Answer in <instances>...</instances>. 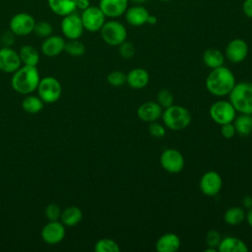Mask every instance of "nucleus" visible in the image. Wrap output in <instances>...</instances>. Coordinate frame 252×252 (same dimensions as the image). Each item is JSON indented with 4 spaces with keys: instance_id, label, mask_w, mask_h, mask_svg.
<instances>
[{
    "instance_id": "49",
    "label": "nucleus",
    "mask_w": 252,
    "mask_h": 252,
    "mask_svg": "<svg viewBox=\"0 0 252 252\" xmlns=\"http://www.w3.org/2000/svg\"><path fill=\"white\" fill-rule=\"evenodd\" d=\"M0 45H1V41H0Z\"/></svg>"
},
{
    "instance_id": "13",
    "label": "nucleus",
    "mask_w": 252,
    "mask_h": 252,
    "mask_svg": "<svg viewBox=\"0 0 252 252\" xmlns=\"http://www.w3.org/2000/svg\"><path fill=\"white\" fill-rule=\"evenodd\" d=\"M41 238L47 244H57L65 236V226L61 221L49 220L41 229Z\"/></svg>"
},
{
    "instance_id": "35",
    "label": "nucleus",
    "mask_w": 252,
    "mask_h": 252,
    "mask_svg": "<svg viewBox=\"0 0 252 252\" xmlns=\"http://www.w3.org/2000/svg\"><path fill=\"white\" fill-rule=\"evenodd\" d=\"M220 240H221V237H220V234L219 231H217L215 229H211L210 231H208V233L206 235V244L208 247L215 248L218 250Z\"/></svg>"
},
{
    "instance_id": "20",
    "label": "nucleus",
    "mask_w": 252,
    "mask_h": 252,
    "mask_svg": "<svg viewBox=\"0 0 252 252\" xmlns=\"http://www.w3.org/2000/svg\"><path fill=\"white\" fill-rule=\"evenodd\" d=\"M150 81V75L144 68H134L126 75V83L134 90L144 89Z\"/></svg>"
},
{
    "instance_id": "11",
    "label": "nucleus",
    "mask_w": 252,
    "mask_h": 252,
    "mask_svg": "<svg viewBox=\"0 0 252 252\" xmlns=\"http://www.w3.org/2000/svg\"><path fill=\"white\" fill-rule=\"evenodd\" d=\"M84 30L81 16L77 15L75 12L63 17L61 21V31L68 39H79Z\"/></svg>"
},
{
    "instance_id": "30",
    "label": "nucleus",
    "mask_w": 252,
    "mask_h": 252,
    "mask_svg": "<svg viewBox=\"0 0 252 252\" xmlns=\"http://www.w3.org/2000/svg\"><path fill=\"white\" fill-rule=\"evenodd\" d=\"M64 51L73 57H80L85 54L86 46L79 39H69V41L65 43Z\"/></svg>"
},
{
    "instance_id": "4",
    "label": "nucleus",
    "mask_w": 252,
    "mask_h": 252,
    "mask_svg": "<svg viewBox=\"0 0 252 252\" xmlns=\"http://www.w3.org/2000/svg\"><path fill=\"white\" fill-rule=\"evenodd\" d=\"M161 118L164 126L173 131L183 130L189 126L192 120L190 111L181 105H170L162 111Z\"/></svg>"
},
{
    "instance_id": "42",
    "label": "nucleus",
    "mask_w": 252,
    "mask_h": 252,
    "mask_svg": "<svg viewBox=\"0 0 252 252\" xmlns=\"http://www.w3.org/2000/svg\"><path fill=\"white\" fill-rule=\"evenodd\" d=\"M76 6H77V9L84 11L85 9H87L88 7L91 6V3H90V0H77Z\"/></svg>"
},
{
    "instance_id": "33",
    "label": "nucleus",
    "mask_w": 252,
    "mask_h": 252,
    "mask_svg": "<svg viewBox=\"0 0 252 252\" xmlns=\"http://www.w3.org/2000/svg\"><path fill=\"white\" fill-rule=\"evenodd\" d=\"M174 98L172 94L168 91V90H160L158 91V94H157V102L162 107V108H166L170 105L173 104Z\"/></svg>"
},
{
    "instance_id": "27",
    "label": "nucleus",
    "mask_w": 252,
    "mask_h": 252,
    "mask_svg": "<svg viewBox=\"0 0 252 252\" xmlns=\"http://www.w3.org/2000/svg\"><path fill=\"white\" fill-rule=\"evenodd\" d=\"M232 123L235 128V132L242 137H246L252 132V124H251V115L250 114L240 113V115H238L237 117L235 116Z\"/></svg>"
},
{
    "instance_id": "26",
    "label": "nucleus",
    "mask_w": 252,
    "mask_h": 252,
    "mask_svg": "<svg viewBox=\"0 0 252 252\" xmlns=\"http://www.w3.org/2000/svg\"><path fill=\"white\" fill-rule=\"evenodd\" d=\"M19 56L21 62L24 65L36 66L39 62V53L32 45H23L19 50Z\"/></svg>"
},
{
    "instance_id": "12",
    "label": "nucleus",
    "mask_w": 252,
    "mask_h": 252,
    "mask_svg": "<svg viewBox=\"0 0 252 252\" xmlns=\"http://www.w3.org/2000/svg\"><path fill=\"white\" fill-rule=\"evenodd\" d=\"M199 187L204 195L209 197L216 196L222 187V179L217 171L209 170L202 175Z\"/></svg>"
},
{
    "instance_id": "36",
    "label": "nucleus",
    "mask_w": 252,
    "mask_h": 252,
    "mask_svg": "<svg viewBox=\"0 0 252 252\" xmlns=\"http://www.w3.org/2000/svg\"><path fill=\"white\" fill-rule=\"evenodd\" d=\"M61 213L62 212L60 207L55 203H51L47 205L45 208V217L49 220H59L61 217Z\"/></svg>"
},
{
    "instance_id": "22",
    "label": "nucleus",
    "mask_w": 252,
    "mask_h": 252,
    "mask_svg": "<svg viewBox=\"0 0 252 252\" xmlns=\"http://www.w3.org/2000/svg\"><path fill=\"white\" fill-rule=\"evenodd\" d=\"M77 0H47L49 9L57 16L64 17L77 10Z\"/></svg>"
},
{
    "instance_id": "18",
    "label": "nucleus",
    "mask_w": 252,
    "mask_h": 252,
    "mask_svg": "<svg viewBox=\"0 0 252 252\" xmlns=\"http://www.w3.org/2000/svg\"><path fill=\"white\" fill-rule=\"evenodd\" d=\"M124 15L129 25L133 27H141L147 24L150 13L146 7L139 4H135L131 7H128Z\"/></svg>"
},
{
    "instance_id": "48",
    "label": "nucleus",
    "mask_w": 252,
    "mask_h": 252,
    "mask_svg": "<svg viewBox=\"0 0 252 252\" xmlns=\"http://www.w3.org/2000/svg\"><path fill=\"white\" fill-rule=\"evenodd\" d=\"M251 115V124H252V114H250Z\"/></svg>"
},
{
    "instance_id": "24",
    "label": "nucleus",
    "mask_w": 252,
    "mask_h": 252,
    "mask_svg": "<svg viewBox=\"0 0 252 252\" xmlns=\"http://www.w3.org/2000/svg\"><path fill=\"white\" fill-rule=\"evenodd\" d=\"M83 219L82 210L77 206L67 207L62 213L60 217V220L64 225L74 226L78 224Z\"/></svg>"
},
{
    "instance_id": "6",
    "label": "nucleus",
    "mask_w": 252,
    "mask_h": 252,
    "mask_svg": "<svg viewBox=\"0 0 252 252\" xmlns=\"http://www.w3.org/2000/svg\"><path fill=\"white\" fill-rule=\"evenodd\" d=\"M36 90L38 96L44 103L56 102L62 94V87L60 82L52 76H47L40 79Z\"/></svg>"
},
{
    "instance_id": "9",
    "label": "nucleus",
    "mask_w": 252,
    "mask_h": 252,
    "mask_svg": "<svg viewBox=\"0 0 252 252\" xmlns=\"http://www.w3.org/2000/svg\"><path fill=\"white\" fill-rule=\"evenodd\" d=\"M34 25L35 20L32 15L21 12L11 18L9 28L17 36H26L33 32Z\"/></svg>"
},
{
    "instance_id": "44",
    "label": "nucleus",
    "mask_w": 252,
    "mask_h": 252,
    "mask_svg": "<svg viewBox=\"0 0 252 252\" xmlns=\"http://www.w3.org/2000/svg\"><path fill=\"white\" fill-rule=\"evenodd\" d=\"M247 223L252 227V208L248 209V212L246 213V217H245Z\"/></svg>"
},
{
    "instance_id": "32",
    "label": "nucleus",
    "mask_w": 252,
    "mask_h": 252,
    "mask_svg": "<svg viewBox=\"0 0 252 252\" xmlns=\"http://www.w3.org/2000/svg\"><path fill=\"white\" fill-rule=\"evenodd\" d=\"M53 28L52 25L46 21H39L35 22L33 32L36 34V36L41 37V38H46L49 35L52 34Z\"/></svg>"
},
{
    "instance_id": "16",
    "label": "nucleus",
    "mask_w": 252,
    "mask_h": 252,
    "mask_svg": "<svg viewBox=\"0 0 252 252\" xmlns=\"http://www.w3.org/2000/svg\"><path fill=\"white\" fill-rule=\"evenodd\" d=\"M129 0H99L98 7L107 18L115 19L125 14Z\"/></svg>"
},
{
    "instance_id": "17",
    "label": "nucleus",
    "mask_w": 252,
    "mask_h": 252,
    "mask_svg": "<svg viewBox=\"0 0 252 252\" xmlns=\"http://www.w3.org/2000/svg\"><path fill=\"white\" fill-rule=\"evenodd\" d=\"M162 107L155 101H147L142 103L137 110L138 117L144 122H154L158 120L162 114Z\"/></svg>"
},
{
    "instance_id": "46",
    "label": "nucleus",
    "mask_w": 252,
    "mask_h": 252,
    "mask_svg": "<svg viewBox=\"0 0 252 252\" xmlns=\"http://www.w3.org/2000/svg\"><path fill=\"white\" fill-rule=\"evenodd\" d=\"M134 4H139V5H141V4H143V3H145V2H147V1H149V0H131Z\"/></svg>"
},
{
    "instance_id": "28",
    "label": "nucleus",
    "mask_w": 252,
    "mask_h": 252,
    "mask_svg": "<svg viewBox=\"0 0 252 252\" xmlns=\"http://www.w3.org/2000/svg\"><path fill=\"white\" fill-rule=\"evenodd\" d=\"M246 217L245 211L240 207H231L227 209L223 215V220L229 225H237L241 223Z\"/></svg>"
},
{
    "instance_id": "14",
    "label": "nucleus",
    "mask_w": 252,
    "mask_h": 252,
    "mask_svg": "<svg viewBox=\"0 0 252 252\" xmlns=\"http://www.w3.org/2000/svg\"><path fill=\"white\" fill-rule=\"evenodd\" d=\"M19 53L12 47L0 48V71L3 73H14L21 67Z\"/></svg>"
},
{
    "instance_id": "47",
    "label": "nucleus",
    "mask_w": 252,
    "mask_h": 252,
    "mask_svg": "<svg viewBox=\"0 0 252 252\" xmlns=\"http://www.w3.org/2000/svg\"><path fill=\"white\" fill-rule=\"evenodd\" d=\"M159 1H161V2H169L171 0H159Z\"/></svg>"
},
{
    "instance_id": "39",
    "label": "nucleus",
    "mask_w": 252,
    "mask_h": 252,
    "mask_svg": "<svg viewBox=\"0 0 252 252\" xmlns=\"http://www.w3.org/2000/svg\"><path fill=\"white\" fill-rule=\"evenodd\" d=\"M16 36L17 35L11 30L5 31L0 37L1 44H3V46H5V47H12L15 43Z\"/></svg>"
},
{
    "instance_id": "2",
    "label": "nucleus",
    "mask_w": 252,
    "mask_h": 252,
    "mask_svg": "<svg viewBox=\"0 0 252 252\" xmlns=\"http://www.w3.org/2000/svg\"><path fill=\"white\" fill-rule=\"evenodd\" d=\"M40 81L36 66L24 65L13 73L11 86L14 91L22 94H30L37 89Z\"/></svg>"
},
{
    "instance_id": "1",
    "label": "nucleus",
    "mask_w": 252,
    "mask_h": 252,
    "mask_svg": "<svg viewBox=\"0 0 252 252\" xmlns=\"http://www.w3.org/2000/svg\"><path fill=\"white\" fill-rule=\"evenodd\" d=\"M234 85L235 77L233 73L223 65L212 69L205 82L206 89L215 96L228 95Z\"/></svg>"
},
{
    "instance_id": "23",
    "label": "nucleus",
    "mask_w": 252,
    "mask_h": 252,
    "mask_svg": "<svg viewBox=\"0 0 252 252\" xmlns=\"http://www.w3.org/2000/svg\"><path fill=\"white\" fill-rule=\"evenodd\" d=\"M220 252H246L248 247L246 243L240 238L234 236H227L220 240V243L218 247Z\"/></svg>"
},
{
    "instance_id": "15",
    "label": "nucleus",
    "mask_w": 252,
    "mask_h": 252,
    "mask_svg": "<svg viewBox=\"0 0 252 252\" xmlns=\"http://www.w3.org/2000/svg\"><path fill=\"white\" fill-rule=\"evenodd\" d=\"M248 55V44L241 38L230 40L225 47V57L232 63L242 62Z\"/></svg>"
},
{
    "instance_id": "8",
    "label": "nucleus",
    "mask_w": 252,
    "mask_h": 252,
    "mask_svg": "<svg viewBox=\"0 0 252 252\" xmlns=\"http://www.w3.org/2000/svg\"><path fill=\"white\" fill-rule=\"evenodd\" d=\"M105 15L102 13L98 6H90L82 12L81 20L84 29L91 32L100 31L105 23Z\"/></svg>"
},
{
    "instance_id": "21",
    "label": "nucleus",
    "mask_w": 252,
    "mask_h": 252,
    "mask_svg": "<svg viewBox=\"0 0 252 252\" xmlns=\"http://www.w3.org/2000/svg\"><path fill=\"white\" fill-rule=\"evenodd\" d=\"M181 241L177 234L167 232L158 237L156 242V249L158 252H175L180 248Z\"/></svg>"
},
{
    "instance_id": "43",
    "label": "nucleus",
    "mask_w": 252,
    "mask_h": 252,
    "mask_svg": "<svg viewBox=\"0 0 252 252\" xmlns=\"http://www.w3.org/2000/svg\"><path fill=\"white\" fill-rule=\"evenodd\" d=\"M242 205L246 209L252 208V197L251 196H245L242 200Z\"/></svg>"
},
{
    "instance_id": "19",
    "label": "nucleus",
    "mask_w": 252,
    "mask_h": 252,
    "mask_svg": "<svg viewBox=\"0 0 252 252\" xmlns=\"http://www.w3.org/2000/svg\"><path fill=\"white\" fill-rule=\"evenodd\" d=\"M65 39L60 35H49L41 43V52L47 57H55L65 49Z\"/></svg>"
},
{
    "instance_id": "38",
    "label": "nucleus",
    "mask_w": 252,
    "mask_h": 252,
    "mask_svg": "<svg viewBox=\"0 0 252 252\" xmlns=\"http://www.w3.org/2000/svg\"><path fill=\"white\" fill-rule=\"evenodd\" d=\"M149 133L156 138H161L165 135V128L160 123H158L157 121L151 122L149 125Z\"/></svg>"
},
{
    "instance_id": "31",
    "label": "nucleus",
    "mask_w": 252,
    "mask_h": 252,
    "mask_svg": "<svg viewBox=\"0 0 252 252\" xmlns=\"http://www.w3.org/2000/svg\"><path fill=\"white\" fill-rule=\"evenodd\" d=\"M95 252H119L120 247L116 241L110 238H101L94 244Z\"/></svg>"
},
{
    "instance_id": "25",
    "label": "nucleus",
    "mask_w": 252,
    "mask_h": 252,
    "mask_svg": "<svg viewBox=\"0 0 252 252\" xmlns=\"http://www.w3.org/2000/svg\"><path fill=\"white\" fill-rule=\"evenodd\" d=\"M203 61L207 67L215 69L223 65L224 55L217 48H208L203 53Z\"/></svg>"
},
{
    "instance_id": "29",
    "label": "nucleus",
    "mask_w": 252,
    "mask_h": 252,
    "mask_svg": "<svg viewBox=\"0 0 252 252\" xmlns=\"http://www.w3.org/2000/svg\"><path fill=\"white\" fill-rule=\"evenodd\" d=\"M44 102L39 96L28 95L22 101L23 109L30 114H36L43 109Z\"/></svg>"
},
{
    "instance_id": "3",
    "label": "nucleus",
    "mask_w": 252,
    "mask_h": 252,
    "mask_svg": "<svg viewBox=\"0 0 252 252\" xmlns=\"http://www.w3.org/2000/svg\"><path fill=\"white\" fill-rule=\"evenodd\" d=\"M228 96L229 102L237 112L252 114V83L235 84Z\"/></svg>"
},
{
    "instance_id": "45",
    "label": "nucleus",
    "mask_w": 252,
    "mask_h": 252,
    "mask_svg": "<svg viewBox=\"0 0 252 252\" xmlns=\"http://www.w3.org/2000/svg\"><path fill=\"white\" fill-rule=\"evenodd\" d=\"M157 22H158L157 17L150 14V16H149V18H148V21H147V24H149V25H156Z\"/></svg>"
},
{
    "instance_id": "40",
    "label": "nucleus",
    "mask_w": 252,
    "mask_h": 252,
    "mask_svg": "<svg viewBox=\"0 0 252 252\" xmlns=\"http://www.w3.org/2000/svg\"><path fill=\"white\" fill-rule=\"evenodd\" d=\"M220 134L223 138L225 139H231L234 137V135L236 134L235 132V128L233 126V123L230 122V123H225V124H222L220 125Z\"/></svg>"
},
{
    "instance_id": "37",
    "label": "nucleus",
    "mask_w": 252,
    "mask_h": 252,
    "mask_svg": "<svg viewBox=\"0 0 252 252\" xmlns=\"http://www.w3.org/2000/svg\"><path fill=\"white\" fill-rule=\"evenodd\" d=\"M135 46L132 42H128L125 40L119 45V54L124 59L132 58L135 54Z\"/></svg>"
},
{
    "instance_id": "41",
    "label": "nucleus",
    "mask_w": 252,
    "mask_h": 252,
    "mask_svg": "<svg viewBox=\"0 0 252 252\" xmlns=\"http://www.w3.org/2000/svg\"><path fill=\"white\" fill-rule=\"evenodd\" d=\"M242 12L245 17L252 19V0H244L242 4Z\"/></svg>"
},
{
    "instance_id": "5",
    "label": "nucleus",
    "mask_w": 252,
    "mask_h": 252,
    "mask_svg": "<svg viewBox=\"0 0 252 252\" xmlns=\"http://www.w3.org/2000/svg\"><path fill=\"white\" fill-rule=\"evenodd\" d=\"M99 32L102 40L111 46H119L127 38L125 26L115 20L105 22Z\"/></svg>"
},
{
    "instance_id": "10",
    "label": "nucleus",
    "mask_w": 252,
    "mask_h": 252,
    "mask_svg": "<svg viewBox=\"0 0 252 252\" xmlns=\"http://www.w3.org/2000/svg\"><path fill=\"white\" fill-rule=\"evenodd\" d=\"M159 162L161 167L169 173L180 172L185 164V160L182 154L176 149L164 150L160 155Z\"/></svg>"
},
{
    "instance_id": "34",
    "label": "nucleus",
    "mask_w": 252,
    "mask_h": 252,
    "mask_svg": "<svg viewBox=\"0 0 252 252\" xmlns=\"http://www.w3.org/2000/svg\"><path fill=\"white\" fill-rule=\"evenodd\" d=\"M106 80L109 85L113 87H120L126 83V75L121 71L115 70L107 75Z\"/></svg>"
},
{
    "instance_id": "7",
    "label": "nucleus",
    "mask_w": 252,
    "mask_h": 252,
    "mask_svg": "<svg viewBox=\"0 0 252 252\" xmlns=\"http://www.w3.org/2000/svg\"><path fill=\"white\" fill-rule=\"evenodd\" d=\"M210 116L214 122L222 125L230 123L236 116V110L229 101L218 100L211 105Z\"/></svg>"
}]
</instances>
